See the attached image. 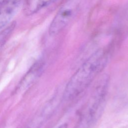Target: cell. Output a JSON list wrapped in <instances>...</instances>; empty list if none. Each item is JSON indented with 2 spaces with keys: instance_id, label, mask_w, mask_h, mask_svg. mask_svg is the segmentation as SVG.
I'll return each instance as SVG.
<instances>
[{
  "instance_id": "obj_7",
  "label": "cell",
  "mask_w": 128,
  "mask_h": 128,
  "mask_svg": "<svg viewBox=\"0 0 128 128\" xmlns=\"http://www.w3.org/2000/svg\"><path fill=\"white\" fill-rule=\"evenodd\" d=\"M16 26L15 22H11L0 31V50L12 34Z\"/></svg>"
},
{
  "instance_id": "obj_8",
  "label": "cell",
  "mask_w": 128,
  "mask_h": 128,
  "mask_svg": "<svg viewBox=\"0 0 128 128\" xmlns=\"http://www.w3.org/2000/svg\"><path fill=\"white\" fill-rule=\"evenodd\" d=\"M5 1V0H0V6L2 5V4L4 3V2Z\"/></svg>"
},
{
  "instance_id": "obj_2",
  "label": "cell",
  "mask_w": 128,
  "mask_h": 128,
  "mask_svg": "<svg viewBox=\"0 0 128 128\" xmlns=\"http://www.w3.org/2000/svg\"><path fill=\"white\" fill-rule=\"evenodd\" d=\"M108 84L106 76L100 80L76 128H92L96 122L105 104Z\"/></svg>"
},
{
  "instance_id": "obj_6",
  "label": "cell",
  "mask_w": 128,
  "mask_h": 128,
  "mask_svg": "<svg viewBox=\"0 0 128 128\" xmlns=\"http://www.w3.org/2000/svg\"><path fill=\"white\" fill-rule=\"evenodd\" d=\"M44 0H26L24 4V12L30 16L36 12L44 4Z\"/></svg>"
},
{
  "instance_id": "obj_4",
  "label": "cell",
  "mask_w": 128,
  "mask_h": 128,
  "mask_svg": "<svg viewBox=\"0 0 128 128\" xmlns=\"http://www.w3.org/2000/svg\"><path fill=\"white\" fill-rule=\"evenodd\" d=\"M22 0H5L0 6V29L11 22Z\"/></svg>"
},
{
  "instance_id": "obj_1",
  "label": "cell",
  "mask_w": 128,
  "mask_h": 128,
  "mask_svg": "<svg viewBox=\"0 0 128 128\" xmlns=\"http://www.w3.org/2000/svg\"><path fill=\"white\" fill-rule=\"evenodd\" d=\"M108 59V52L102 49L90 56L70 78L62 92V100L72 101L80 96L104 68Z\"/></svg>"
},
{
  "instance_id": "obj_3",
  "label": "cell",
  "mask_w": 128,
  "mask_h": 128,
  "mask_svg": "<svg viewBox=\"0 0 128 128\" xmlns=\"http://www.w3.org/2000/svg\"><path fill=\"white\" fill-rule=\"evenodd\" d=\"M75 8L74 3L70 1L60 8L50 26V35L53 36L58 34L67 26L72 17Z\"/></svg>"
},
{
  "instance_id": "obj_5",
  "label": "cell",
  "mask_w": 128,
  "mask_h": 128,
  "mask_svg": "<svg viewBox=\"0 0 128 128\" xmlns=\"http://www.w3.org/2000/svg\"><path fill=\"white\" fill-rule=\"evenodd\" d=\"M44 65V62L42 60H38L35 62L20 83L19 90L20 88L25 89L30 86L42 73Z\"/></svg>"
}]
</instances>
